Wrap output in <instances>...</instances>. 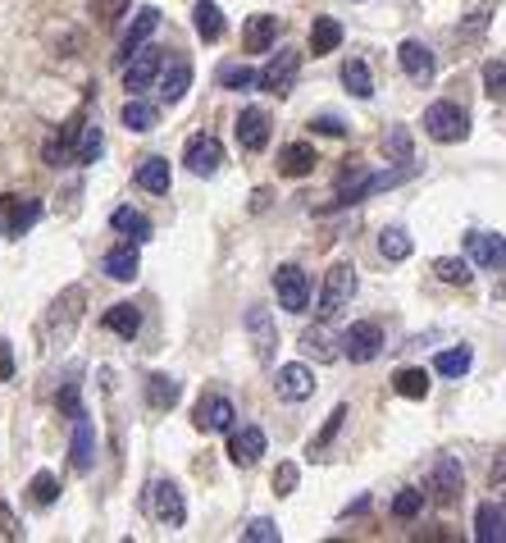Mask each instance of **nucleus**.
<instances>
[{"label":"nucleus","instance_id":"obj_45","mask_svg":"<svg viewBox=\"0 0 506 543\" xmlns=\"http://www.w3.org/2000/svg\"><path fill=\"white\" fill-rule=\"evenodd\" d=\"M483 87H488V96L506 101V64H501V59H488V64H483Z\"/></svg>","mask_w":506,"mask_h":543},{"label":"nucleus","instance_id":"obj_46","mask_svg":"<svg viewBox=\"0 0 506 543\" xmlns=\"http://www.w3.org/2000/svg\"><path fill=\"white\" fill-rule=\"evenodd\" d=\"M297 480H302V470H297V461H283V466L274 470V493H278V498H287V493H297Z\"/></svg>","mask_w":506,"mask_h":543},{"label":"nucleus","instance_id":"obj_49","mask_svg":"<svg viewBox=\"0 0 506 543\" xmlns=\"http://www.w3.org/2000/svg\"><path fill=\"white\" fill-rule=\"evenodd\" d=\"M311 128H315V132H324V138H342V132H347V123H342L338 114H315V119H311Z\"/></svg>","mask_w":506,"mask_h":543},{"label":"nucleus","instance_id":"obj_13","mask_svg":"<svg viewBox=\"0 0 506 543\" xmlns=\"http://www.w3.org/2000/svg\"><path fill=\"white\" fill-rule=\"evenodd\" d=\"M274 388H278V397H283V402H306V397L315 393V375H311V366H302V361L278 366Z\"/></svg>","mask_w":506,"mask_h":543},{"label":"nucleus","instance_id":"obj_27","mask_svg":"<svg viewBox=\"0 0 506 543\" xmlns=\"http://www.w3.org/2000/svg\"><path fill=\"white\" fill-rule=\"evenodd\" d=\"M192 23H196L201 41H220L224 37V14H220L214 0H196V5H192Z\"/></svg>","mask_w":506,"mask_h":543},{"label":"nucleus","instance_id":"obj_28","mask_svg":"<svg viewBox=\"0 0 506 543\" xmlns=\"http://www.w3.org/2000/svg\"><path fill=\"white\" fill-rule=\"evenodd\" d=\"M137 187L165 196V192H169V160H165V156H147V160L137 165Z\"/></svg>","mask_w":506,"mask_h":543},{"label":"nucleus","instance_id":"obj_9","mask_svg":"<svg viewBox=\"0 0 506 543\" xmlns=\"http://www.w3.org/2000/svg\"><path fill=\"white\" fill-rule=\"evenodd\" d=\"M233 421H238L233 402H229V397H220V393H205V397L192 406V425H196L201 434H220V430H233Z\"/></svg>","mask_w":506,"mask_h":543},{"label":"nucleus","instance_id":"obj_14","mask_svg":"<svg viewBox=\"0 0 506 543\" xmlns=\"http://www.w3.org/2000/svg\"><path fill=\"white\" fill-rule=\"evenodd\" d=\"M465 489V475H461V461L456 457H438L433 461V498H438L443 507H452Z\"/></svg>","mask_w":506,"mask_h":543},{"label":"nucleus","instance_id":"obj_43","mask_svg":"<svg viewBox=\"0 0 506 543\" xmlns=\"http://www.w3.org/2000/svg\"><path fill=\"white\" fill-rule=\"evenodd\" d=\"M384 151H388L397 165H402V160H411V156H415V142H411V132H406V128H393L388 138H384Z\"/></svg>","mask_w":506,"mask_h":543},{"label":"nucleus","instance_id":"obj_10","mask_svg":"<svg viewBox=\"0 0 506 543\" xmlns=\"http://www.w3.org/2000/svg\"><path fill=\"white\" fill-rule=\"evenodd\" d=\"M160 69H165V55L160 50H137L132 59H128V69H123V87L137 96V92H147L156 78H160Z\"/></svg>","mask_w":506,"mask_h":543},{"label":"nucleus","instance_id":"obj_19","mask_svg":"<svg viewBox=\"0 0 506 543\" xmlns=\"http://www.w3.org/2000/svg\"><path fill=\"white\" fill-rule=\"evenodd\" d=\"M274 41H278V19L274 14H251L247 28H242V50L247 55H265Z\"/></svg>","mask_w":506,"mask_h":543},{"label":"nucleus","instance_id":"obj_22","mask_svg":"<svg viewBox=\"0 0 506 543\" xmlns=\"http://www.w3.org/2000/svg\"><path fill=\"white\" fill-rule=\"evenodd\" d=\"M187 87H192V64L178 55V59H169L165 69H160V101H183L187 96Z\"/></svg>","mask_w":506,"mask_h":543},{"label":"nucleus","instance_id":"obj_53","mask_svg":"<svg viewBox=\"0 0 506 543\" xmlns=\"http://www.w3.org/2000/svg\"><path fill=\"white\" fill-rule=\"evenodd\" d=\"M492 484H506V448H501V457L492 461Z\"/></svg>","mask_w":506,"mask_h":543},{"label":"nucleus","instance_id":"obj_23","mask_svg":"<svg viewBox=\"0 0 506 543\" xmlns=\"http://www.w3.org/2000/svg\"><path fill=\"white\" fill-rule=\"evenodd\" d=\"M474 538L479 543H506V507L479 502V511H474Z\"/></svg>","mask_w":506,"mask_h":543},{"label":"nucleus","instance_id":"obj_7","mask_svg":"<svg viewBox=\"0 0 506 543\" xmlns=\"http://www.w3.org/2000/svg\"><path fill=\"white\" fill-rule=\"evenodd\" d=\"M297 74H302V55L297 50H278L265 69H260V87L269 92V96H287L297 87Z\"/></svg>","mask_w":506,"mask_h":543},{"label":"nucleus","instance_id":"obj_37","mask_svg":"<svg viewBox=\"0 0 506 543\" xmlns=\"http://www.w3.org/2000/svg\"><path fill=\"white\" fill-rule=\"evenodd\" d=\"M342 421H347V402H338V406H333V412H329V421H324V430L311 439V457H324V452H329V443L338 439Z\"/></svg>","mask_w":506,"mask_h":543},{"label":"nucleus","instance_id":"obj_26","mask_svg":"<svg viewBox=\"0 0 506 543\" xmlns=\"http://www.w3.org/2000/svg\"><path fill=\"white\" fill-rule=\"evenodd\" d=\"M183 397L178 379L174 375H147V402H151V412H174Z\"/></svg>","mask_w":506,"mask_h":543},{"label":"nucleus","instance_id":"obj_20","mask_svg":"<svg viewBox=\"0 0 506 543\" xmlns=\"http://www.w3.org/2000/svg\"><path fill=\"white\" fill-rule=\"evenodd\" d=\"M160 28V10L156 5H147V10H137V19H132V28L123 32V46H119V59H132L141 46H147V37Z\"/></svg>","mask_w":506,"mask_h":543},{"label":"nucleus","instance_id":"obj_18","mask_svg":"<svg viewBox=\"0 0 506 543\" xmlns=\"http://www.w3.org/2000/svg\"><path fill=\"white\" fill-rule=\"evenodd\" d=\"M465 251L479 269H501L506 265V238L497 233H465Z\"/></svg>","mask_w":506,"mask_h":543},{"label":"nucleus","instance_id":"obj_25","mask_svg":"<svg viewBox=\"0 0 506 543\" xmlns=\"http://www.w3.org/2000/svg\"><path fill=\"white\" fill-rule=\"evenodd\" d=\"M311 169H315V147L311 142H293V147L278 151V174L283 178H306Z\"/></svg>","mask_w":506,"mask_h":543},{"label":"nucleus","instance_id":"obj_11","mask_svg":"<svg viewBox=\"0 0 506 543\" xmlns=\"http://www.w3.org/2000/svg\"><path fill=\"white\" fill-rule=\"evenodd\" d=\"M183 165H187L196 178H210V174L224 169V147L214 142V138H192L187 151H183Z\"/></svg>","mask_w":506,"mask_h":543},{"label":"nucleus","instance_id":"obj_41","mask_svg":"<svg viewBox=\"0 0 506 543\" xmlns=\"http://www.w3.org/2000/svg\"><path fill=\"white\" fill-rule=\"evenodd\" d=\"M393 388H397L402 397L420 402V397H429V375H424V370H397V375H393Z\"/></svg>","mask_w":506,"mask_h":543},{"label":"nucleus","instance_id":"obj_36","mask_svg":"<svg viewBox=\"0 0 506 543\" xmlns=\"http://www.w3.org/2000/svg\"><path fill=\"white\" fill-rule=\"evenodd\" d=\"M220 87H233V92H247V87H256L260 83V74L251 69V64H220Z\"/></svg>","mask_w":506,"mask_h":543},{"label":"nucleus","instance_id":"obj_29","mask_svg":"<svg viewBox=\"0 0 506 543\" xmlns=\"http://www.w3.org/2000/svg\"><path fill=\"white\" fill-rule=\"evenodd\" d=\"M342 87H347L356 101H370V96H375L370 64H366V59H347V64H342Z\"/></svg>","mask_w":506,"mask_h":543},{"label":"nucleus","instance_id":"obj_12","mask_svg":"<svg viewBox=\"0 0 506 543\" xmlns=\"http://www.w3.org/2000/svg\"><path fill=\"white\" fill-rule=\"evenodd\" d=\"M247 333H251L256 357L269 366V361H274V348H278V329H274V315H269L265 306H247Z\"/></svg>","mask_w":506,"mask_h":543},{"label":"nucleus","instance_id":"obj_35","mask_svg":"<svg viewBox=\"0 0 506 543\" xmlns=\"http://www.w3.org/2000/svg\"><path fill=\"white\" fill-rule=\"evenodd\" d=\"M110 224H114L119 233H128L132 242H147V238H151V220L137 215V211H128V206H119V211L110 215Z\"/></svg>","mask_w":506,"mask_h":543},{"label":"nucleus","instance_id":"obj_51","mask_svg":"<svg viewBox=\"0 0 506 543\" xmlns=\"http://www.w3.org/2000/svg\"><path fill=\"white\" fill-rule=\"evenodd\" d=\"M488 19H492V5H483V10H474V14H470V23H465V37H479V32L488 28Z\"/></svg>","mask_w":506,"mask_h":543},{"label":"nucleus","instance_id":"obj_39","mask_svg":"<svg viewBox=\"0 0 506 543\" xmlns=\"http://www.w3.org/2000/svg\"><path fill=\"white\" fill-rule=\"evenodd\" d=\"M101 147H105L101 123H83V138H78V147H74V165H92V160L101 156Z\"/></svg>","mask_w":506,"mask_h":543},{"label":"nucleus","instance_id":"obj_30","mask_svg":"<svg viewBox=\"0 0 506 543\" xmlns=\"http://www.w3.org/2000/svg\"><path fill=\"white\" fill-rule=\"evenodd\" d=\"M119 114H123V123H128L132 132H151V128L160 123V110H156L151 101H141V96H128Z\"/></svg>","mask_w":506,"mask_h":543},{"label":"nucleus","instance_id":"obj_2","mask_svg":"<svg viewBox=\"0 0 506 543\" xmlns=\"http://www.w3.org/2000/svg\"><path fill=\"white\" fill-rule=\"evenodd\" d=\"M411 174H415L411 160H402L397 169H384V174H360V178H351V183L338 187V201H333V206H356V201H366V196H375V192H388V187L406 183Z\"/></svg>","mask_w":506,"mask_h":543},{"label":"nucleus","instance_id":"obj_15","mask_svg":"<svg viewBox=\"0 0 506 543\" xmlns=\"http://www.w3.org/2000/svg\"><path fill=\"white\" fill-rule=\"evenodd\" d=\"M397 64H402V74H406L411 83H429L433 69H438V59H433V50H429L424 41H402V46H397Z\"/></svg>","mask_w":506,"mask_h":543},{"label":"nucleus","instance_id":"obj_33","mask_svg":"<svg viewBox=\"0 0 506 543\" xmlns=\"http://www.w3.org/2000/svg\"><path fill=\"white\" fill-rule=\"evenodd\" d=\"M105 329L119 333V338H137V329H141V311H137L132 302H119V306L105 311Z\"/></svg>","mask_w":506,"mask_h":543},{"label":"nucleus","instance_id":"obj_47","mask_svg":"<svg viewBox=\"0 0 506 543\" xmlns=\"http://www.w3.org/2000/svg\"><path fill=\"white\" fill-rule=\"evenodd\" d=\"M242 538H247V543H278V525L265 520V516H256V520L242 529Z\"/></svg>","mask_w":506,"mask_h":543},{"label":"nucleus","instance_id":"obj_21","mask_svg":"<svg viewBox=\"0 0 506 543\" xmlns=\"http://www.w3.org/2000/svg\"><path fill=\"white\" fill-rule=\"evenodd\" d=\"M68 457H74V470H92V461H96V430H92L87 412L74 416V443H68Z\"/></svg>","mask_w":506,"mask_h":543},{"label":"nucleus","instance_id":"obj_38","mask_svg":"<svg viewBox=\"0 0 506 543\" xmlns=\"http://www.w3.org/2000/svg\"><path fill=\"white\" fill-rule=\"evenodd\" d=\"M433 275H438L443 284H452V288H465V284H470V260L438 256V260H433Z\"/></svg>","mask_w":506,"mask_h":543},{"label":"nucleus","instance_id":"obj_52","mask_svg":"<svg viewBox=\"0 0 506 543\" xmlns=\"http://www.w3.org/2000/svg\"><path fill=\"white\" fill-rule=\"evenodd\" d=\"M0 379H14V352H10V343H0Z\"/></svg>","mask_w":506,"mask_h":543},{"label":"nucleus","instance_id":"obj_17","mask_svg":"<svg viewBox=\"0 0 506 543\" xmlns=\"http://www.w3.org/2000/svg\"><path fill=\"white\" fill-rule=\"evenodd\" d=\"M265 457V430L260 425H242L229 434V461L233 466H256Z\"/></svg>","mask_w":506,"mask_h":543},{"label":"nucleus","instance_id":"obj_6","mask_svg":"<svg viewBox=\"0 0 506 543\" xmlns=\"http://www.w3.org/2000/svg\"><path fill=\"white\" fill-rule=\"evenodd\" d=\"M147 507H151V516H156L160 525H169V529H178V525L187 520V502H183V489H178L174 480H156L151 493H147Z\"/></svg>","mask_w":506,"mask_h":543},{"label":"nucleus","instance_id":"obj_3","mask_svg":"<svg viewBox=\"0 0 506 543\" xmlns=\"http://www.w3.org/2000/svg\"><path fill=\"white\" fill-rule=\"evenodd\" d=\"M424 132L433 142H465L470 138V114L452 101H433L424 110Z\"/></svg>","mask_w":506,"mask_h":543},{"label":"nucleus","instance_id":"obj_31","mask_svg":"<svg viewBox=\"0 0 506 543\" xmlns=\"http://www.w3.org/2000/svg\"><path fill=\"white\" fill-rule=\"evenodd\" d=\"M338 46H342V23L329 19V14H320V19L311 23V50H315V55H333Z\"/></svg>","mask_w":506,"mask_h":543},{"label":"nucleus","instance_id":"obj_34","mask_svg":"<svg viewBox=\"0 0 506 543\" xmlns=\"http://www.w3.org/2000/svg\"><path fill=\"white\" fill-rule=\"evenodd\" d=\"M470 361H474V352H470V348H447V352L433 357V370H438L443 379H461V375L470 370Z\"/></svg>","mask_w":506,"mask_h":543},{"label":"nucleus","instance_id":"obj_50","mask_svg":"<svg viewBox=\"0 0 506 543\" xmlns=\"http://www.w3.org/2000/svg\"><path fill=\"white\" fill-rule=\"evenodd\" d=\"M37 215H41V206H37V201H28V206H19V211H14V224H10V233H23V229H28Z\"/></svg>","mask_w":506,"mask_h":543},{"label":"nucleus","instance_id":"obj_1","mask_svg":"<svg viewBox=\"0 0 506 543\" xmlns=\"http://www.w3.org/2000/svg\"><path fill=\"white\" fill-rule=\"evenodd\" d=\"M83 306H87V288H64L55 302H50V315H46V324H41V338L50 348H59V343H68L74 338V329H78V320H83Z\"/></svg>","mask_w":506,"mask_h":543},{"label":"nucleus","instance_id":"obj_44","mask_svg":"<svg viewBox=\"0 0 506 543\" xmlns=\"http://www.w3.org/2000/svg\"><path fill=\"white\" fill-rule=\"evenodd\" d=\"M420 507H424V493H420V489H402V493L393 498V516H397V520L420 516Z\"/></svg>","mask_w":506,"mask_h":543},{"label":"nucleus","instance_id":"obj_48","mask_svg":"<svg viewBox=\"0 0 506 543\" xmlns=\"http://www.w3.org/2000/svg\"><path fill=\"white\" fill-rule=\"evenodd\" d=\"M123 10H128V0H92V14H96L101 23H114V19H123Z\"/></svg>","mask_w":506,"mask_h":543},{"label":"nucleus","instance_id":"obj_5","mask_svg":"<svg viewBox=\"0 0 506 543\" xmlns=\"http://www.w3.org/2000/svg\"><path fill=\"white\" fill-rule=\"evenodd\" d=\"M384 352V329L375 320H356L347 333H342V357L356 361V366H366Z\"/></svg>","mask_w":506,"mask_h":543},{"label":"nucleus","instance_id":"obj_8","mask_svg":"<svg viewBox=\"0 0 506 543\" xmlns=\"http://www.w3.org/2000/svg\"><path fill=\"white\" fill-rule=\"evenodd\" d=\"M274 293H278V306H283V311H306V306H311V279H306V269H302V265H278Z\"/></svg>","mask_w":506,"mask_h":543},{"label":"nucleus","instance_id":"obj_24","mask_svg":"<svg viewBox=\"0 0 506 543\" xmlns=\"http://www.w3.org/2000/svg\"><path fill=\"white\" fill-rule=\"evenodd\" d=\"M137 242H123V247H114V251H105V260H101V269L114 279V284H132L137 279Z\"/></svg>","mask_w":506,"mask_h":543},{"label":"nucleus","instance_id":"obj_32","mask_svg":"<svg viewBox=\"0 0 506 543\" xmlns=\"http://www.w3.org/2000/svg\"><path fill=\"white\" fill-rule=\"evenodd\" d=\"M302 352L315 357V361H333V357H342V338H329V333L315 324V329L302 333Z\"/></svg>","mask_w":506,"mask_h":543},{"label":"nucleus","instance_id":"obj_40","mask_svg":"<svg viewBox=\"0 0 506 543\" xmlns=\"http://www.w3.org/2000/svg\"><path fill=\"white\" fill-rule=\"evenodd\" d=\"M411 247H415V242H411V233H406V229H397V224L379 233V251H384L388 260H406V256H411Z\"/></svg>","mask_w":506,"mask_h":543},{"label":"nucleus","instance_id":"obj_42","mask_svg":"<svg viewBox=\"0 0 506 543\" xmlns=\"http://www.w3.org/2000/svg\"><path fill=\"white\" fill-rule=\"evenodd\" d=\"M28 493H32L37 507H50V502L59 498V480H55L50 470H37V475H32V484H28Z\"/></svg>","mask_w":506,"mask_h":543},{"label":"nucleus","instance_id":"obj_16","mask_svg":"<svg viewBox=\"0 0 506 543\" xmlns=\"http://www.w3.org/2000/svg\"><path fill=\"white\" fill-rule=\"evenodd\" d=\"M238 147L242 151H265L269 147V114L260 105H247L238 114Z\"/></svg>","mask_w":506,"mask_h":543},{"label":"nucleus","instance_id":"obj_4","mask_svg":"<svg viewBox=\"0 0 506 543\" xmlns=\"http://www.w3.org/2000/svg\"><path fill=\"white\" fill-rule=\"evenodd\" d=\"M356 297V269L347 260H338L329 275H324V288H320V302H315V315L320 320H333L347 302Z\"/></svg>","mask_w":506,"mask_h":543}]
</instances>
